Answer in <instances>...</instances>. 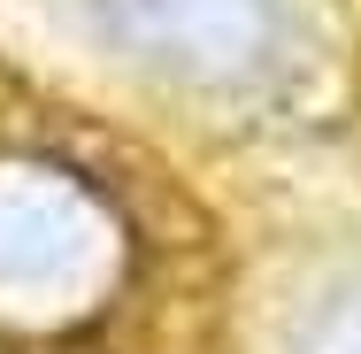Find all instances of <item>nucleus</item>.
<instances>
[{
	"label": "nucleus",
	"mask_w": 361,
	"mask_h": 354,
	"mask_svg": "<svg viewBox=\"0 0 361 354\" xmlns=\"http://www.w3.org/2000/svg\"><path fill=\"white\" fill-rule=\"evenodd\" d=\"M131 270L123 201L54 154H0V331H77Z\"/></svg>",
	"instance_id": "1"
},
{
	"label": "nucleus",
	"mask_w": 361,
	"mask_h": 354,
	"mask_svg": "<svg viewBox=\"0 0 361 354\" xmlns=\"http://www.w3.org/2000/svg\"><path fill=\"white\" fill-rule=\"evenodd\" d=\"M300 354H361V293L323 300V308H315V324L300 331Z\"/></svg>",
	"instance_id": "3"
},
{
	"label": "nucleus",
	"mask_w": 361,
	"mask_h": 354,
	"mask_svg": "<svg viewBox=\"0 0 361 354\" xmlns=\"http://www.w3.org/2000/svg\"><path fill=\"white\" fill-rule=\"evenodd\" d=\"M100 23L139 62L192 85H254L285 62V0H100Z\"/></svg>",
	"instance_id": "2"
}]
</instances>
